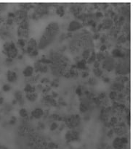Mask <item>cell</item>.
Listing matches in <instances>:
<instances>
[{
	"instance_id": "1",
	"label": "cell",
	"mask_w": 133,
	"mask_h": 149,
	"mask_svg": "<svg viewBox=\"0 0 133 149\" xmlns=\"http://www.w3.org/2000/svg\"><path fill=\"white\" fill-rule=\"evenodd\" d=\"M93 39L89 31L84 29L73 33L68 44V49L71 53L79 55V53H82L83 50L87 49L93 50Z\"/></svg>"
},
{
	"instance_id": "2",
	"label": "cell",
	"mask_w": 133,
	"mask_h": 149,
	"mask_svg": "<svg viewBox=\"0 0 133 149\" xmlns=\"http://www.w3.org/2000/svg\"><path fill=\"white\" fill-rule=\"evenodd\" d=\"M50 59V68L55 77L63 76L70 68V60L62 52H52L47 56Z\"/></svg>"
},
{
	"instance_id": "3",
	"label": "cell",
	"mask_w": 133,
	"mask_h": 149,
	"mask_svg": "<svg viewBox=\"0 0 133 149\" xmlns=\"http://www.w3.org/2000/svg\"><path fill=\"white\" fill-rule=\"evenodd\" d=\"M60 26L57 22H51L46 26L38 43L39 49H44L55 41L59 33Z\"/></svg>"
},
{
	"instance_id": "4",
	"label": "cell",
	"mask_w": 133,
	"mask_h": 149,
	"mask_svg": "<svg viewBox=\"0 0 133 149\" xmlns=\"http://www.w3.org/2000/svg\"><path fill=\"white\" fill-rule=\"evenodd\" d=\"M115 73L117 75H128L130 72V61L129 58H122L116 61L114 68Z\"/></svg>"
},
{
	"instance_id": "5",
	"label": "cell",
	"mask_w": 133,
	"mask_h": 149,
	"mask_svg": "<svg viewBox=\"0 0 133 149\" xmlns=\"http://www.w3.org/2000/svg\"><path fill=\"white\" fill-rule=\"evenodd\" d=\"M63 121L65 123V126L69 128L70 130L77 129L80 126L82 118L79 114H71L66 116L63 118Z\"/></svg>"
},
{
	"instance_id": "6",
	"label": "cell",
	"mask_w": 133,
	"mask_h": 149,
	"mask_svg": "<svg viewBox=\"0 0 133 149\" xmlns=\"http://www.w3.org/2000/svg\"><path fill=\"white\" fill-rule=\"evenodd\" d=\"M3 52L7 56V58L13 59L15 58L18 54V49L15 44L13 41H7L3 46Z\"/></svg>"
},
{
	"instance_id": "7",
	"label": "cell",
	"mask_w": 133,
	"mask_h": 149,
	"mask_svg": "<svg viewBox=\"0 0 133 149\" xmlns=\"http://www.w3.org/2000/svg\"><path fill=\"white\" fill-rule=\"evenodd\" d=\"M116 59L111 56V55L108 54L105 57V59L102 61V63H101V66L103 69L108 72H111L114 70L115 66H116Z\"/></svg>"
},
{
	"instance_id": "8",
	"label": "cell",
	"mask_w": 133,
	"mask_h": 149,
	"mask_svg": "<svg viewBox=\"0 0 133 149\" xmlns=\"http://www.w3.org/2000/svg\"><path fill=\"white\" fill-rule=\"evenodd\" d=\"M128 127L129 126H127L126 122L120 121L114 127H113L112 130L113 133L116 134L117 136H125V135L128 132Z\"/></svg>"
},
{
	"instance_id": "9",
	"label": "cell",
	"mask_w": 133,
	"mask_h": 149,
	"mask_svg": "<svg viewBox=\"0 0 133 149\" xmlns=\"http://www.w3.org/2000/svg\"><path fill=\"white\" fill-rule=\"evenodd\" d=\"M34 132H35V130L33 127H31V125L28 124V123H22V124L18 128V135L23 138H26Z\"/></svg>"
},
{
	"instance_id": "10",
	"label": "cell",
	"mask_w": 133,
	"mask_h": 149,
	"mask_svg": "<svg viewBox=\"0 0 133 149\" xmlns=\"http://www.w3.org/2000/svg\"><path fill=\"white\" fill-rule=\"evenodd\" d=\"M129 143V139L126 136H117L112 142V147L113 149H125Z\"/></svg>"
},
{
	"instance_id": "11",
	"label": "cell",
	"mask_w": 133,
	"mask_h": 149,
	"mask_svg": "<svg viewBox=\"0 0 133 149\" xmlns=\"http://www.w3.org/2000/svg\"><path fill=\"white\" fill-rule=\"evenodd\" d=\"M34 72L37 74L46 73V72H48L49 70L48 65L42 63V62H39V60L37 61V62L34 63Z\"/></svg>"
},
{
	"instance_id": "12",
	"label": "cell",
	"mask_w": 133,
	"mask_h": 149,
	"mask_svg": "<svg viewBox=\"0 0 133 149\" xmlns=\"http://www.w3.org/2000/svg\"><path fill=\"white\" fill-rule=\"evenodd\" d=\"M15 17L13 20L15 23H19L20 21H22L23 20H24L25 18H26L28 17V13L26 10H23V9H20V10H16L14 13Z\"/></svg>"
},
{
	"instance_id": "13",
	"label": "cell",
	"mask_w": 133,
	"mask_h": 149,
	"mask_svg": "<svg viewBox=\"0 0 133 149\" xmlns=\"http://www.w3.org/2000/svg\"><path fill=\"white\" fill-rule=\"evenodd\" d=\"M82 27H83V24L81 23L80 20H74L70 22L69 25L67 28V31L71 33L76 32V31H78L80 29H82Z\"/></svg>"
},
{
	"instance_id": "14",
	"label": "cell",
	"mask_w": 133,
	"mask_h": 149,
	"mask_svg": "<svg viewBox=\"0 0 133 149\" xmlns=\"http://www.w3.org/2000/svg\"><path fill=\"white\" fill-rule=\"evenodd\" d=\"M38 49V43L37 41L34 38H31L28 40V41H27L26 44V47L25 49V51L28 54H30L33 51Z\"/></svg>"
},
{
	"instance_id": "15",
	"label": "cell",
	"mask_w": 133,
	"mask_h": 149,
	"mask_svg": "<svg viewBox=\"0 0 133 149\" xmlns=\"http://www.w3.org/2000/svg\"><path fill=\"white\" fill-rule=\"evenodd\" d=\"M42 102L45 106H49V107H56L57 101L55 99H54L51 95L46 94L42 99Z\"/></svg>"
},
{
	"instance_id": "16",
	"label": "cell",
	"mask_w": 133,
	"mask_h": 149,
	"mask_svg": "<svg viewBox=\"0 0 133 149\" xmlns=\"http://www.w3.org/2000/svg\"><path fill=\"white\" fill-rule=\"evenodd\" d=\"M110 88L111 91H114L116 92H123L124 90H125V84L114 80L111 83Z\"/></svg>"
},
{
	"instance_id": "17",
	"label": "cell",
	"mask_w": 133,
	"mask_h": 149,
	"mask_svg": "<svg viewBox=\"0 0 133 149\" xmlns=\"http://www.w3.org/2000/svg\"><path fill=\"white\" fill-rule=\"evenodd\" d=\"M43 115H44V110L39 107L34 109L31 113V118L36 119V120L42 118V117H43Z\"/></svg>"
},
{
	"instance_id": "18",
	"label": "cell",
	"mask_w": 133,
	"mask_h": 149,
	"mask_svg": "<svg viewBox=\"0 0 133 149\" xmlns=\"http://www.w3.org/2000/svg\"><path fill=\"white\" fill-rule=\"evenodd\" d=\"M101 24L102 25V29L109 30L113 25V21L110 17H106L103 20Z\"/></svg>"
},
{
	"instance_id": "19",
	"label": "cell",
	"mask_w": 133,
	"mask_h": 149,
	"mask_svg": "<svg viewBox=\"0 0 133 149\" xmlns=\"http://www.w3.org/2000/svg\"><path fill=\"white\" fill-rule=\"evenodd\" d=\"M7 80L9 83H15L18 80V74L16 72L13 70H8L7 72Z\"/></svg>"
},
{
	"instance_id": "20",
	"label": "cell",
	"mask_w": 133,
	"mask_h": 149,
	"mask_svg": "<svg viewBox=\"0 0 133 149\" xmlns=\"http://www.w3.org/2000/svg\"><path fill=\"white\" fill-rule=\"evenodd\" d=\"M14 96L15 99L17 101V102L20 105H23V104H24V98H23V94H22L21 91H16L14 93Z\"/></svg>"
},
{
	"instance_id": "21",
	"label": "cell",
	"mask_w": 133,
	"mask_h": 149,
	"mask_svg": "<svg viewBox=\"0 0 133 149\" xmlns=\"http://www.w3.org/2000/svg\"><path fill=\"white\" fill-rule=\"evenodd\" d=\"M34 67L31 65H28L25 68V69L23 71V74L26 77H29L34 74Z\"/></svg>"
},
{
	"instance_id": "22",
	"label": "cell",
	"mask_w": 133,
	"mask_h": 149,
	"mask_svg": "<svg viewBox=\"0 0 133 149\" xmlns=\"http://www.w3.org/2000/svg\"><path fill=\"white\" fill-rule=\"evenodd\" d=\"M75 65L76 69L77 70H88V68L87 67L86 60H84V59H82L81 60L77 62Z\"/></svg>"
},
{
	"instance_id": "23",
	"label": "cell",
	"mask_w": 133,
	"mask_h": 149,
	"mask_svg": "<svg viewBox=\"0 0 133 149\" xmlns=\"http://www.w3.org/2000/svg\"><path fill=\"white\" fill-rule=\"evenodd\" d=\"M18 36L20 37V38H28L29 36V29H21V28H18Z\"/></svg>"
},
{
	"instance_id": "24",
	"label": "cell",
	"mask_w": 133,
	"mask_h": 149,
	"mask_svg": "<svg viewBox=\"0 0 133 149\" xmlns=\"http://www.w3.org/2000/svg\"><path fill=\"white\" fill-rule=\"evenodd\" d=\"M39 77H40V74H33L32 76L29 77H27L26 79V83L28 84H31V85H34V83H37L38 82V80H39Z\"/></svg>"
},
{
	"instance_id": "25",
	"label": "cell",
	"mask_w": 133,
	"mask_h": 149,
	"mask_svg": "<svg viewBox=\"0 0 133 149\" xmlns=\"http://www.w3.org/2000/svg\"><path fill=\"white\" fill-rule=\"evenodd\" d=\"M115 80L124 83V84H126L127 83L129 82V78L128 75H117L115 78Z\"/></svg>"
},
{
	"instance_id": "26",
	"label": "cell",
	"mask_w": 133,
	"mask_h": 149,
	"mask_svg": "<svg viewBox=\"0 0 133 149\" xmlns=\"http://www.w3.org/2000/svg\"><path fill=\"white\" fill-rule=\"evenodd\" d=\"M26 98L28 101H30V102H34V101L37 99V98H38V93H37V92L26 93Z\"/></svg>"
},
{
	"instance_id": "27",
	"label": "cell",
	"mask_w": 133,
	"mask_h": 149,
	"mask_svg": "<svg viewBox=\"0 0 133 149\" xmlns=\"http://www.w3.org/2000/svg\"><path fill=\"white\" fill-rule=\"evenodd\" d=\"M24 92L26 93H34L36 92V88L34 85L31 84H28L26 83V86H25L24 89H23Z\"/></svg>"
},
{
	"instance_id": "28",
	"label": "cell",
	"mask_w": 133,
	"mask_h": 149,
	"mask_svg": "<svg viewBox=\"0 0 133 149\" xmlns=\"http://www.w3.org/2000/svg\"><path fill=\"white\" fill-rule=\"evenodd\" d=\"M108 54V53L107 54L106 52H101V51H100V52H98V53H96V60L98 61V62H101L104 59H105V57Z\"/></svg>"
},
{
	"instance_id": "29",
	"label": "cell",
	"mask_w": 133,
	"mask_h": 149,
	"mask_svg": "<svg viewBox=\"0 0 133 149\" xmlns=\"http://www.w3.org/2000/svg\"><path fill=\"white\" fill-rule=\"evenodd\" d=\"M92 51L94 50H91V49H84L83 50L82 52V53H81V56H82V59H84V60L87 61V59L89 58V56H90L91 53H92Z\"/></svg>"
},
{
	"instance_id": "30",
	"label": "cell",
	"mask_w": 133,
	"mask_h": 149,
	"mask_svg": "<svg viewBox=\"0 0 133 149\" xmlns=\"http://www.w3.org/2000/svg\"><path fill=\"white\" fill-rule=\"evenodd\" d=\"M96 61V53H95L94 51H92V53H91L90 56H89L87 59L86 62L87 64H92Z\"/></svg>"
},
{
	"instance_id": "31",
	"label": "cell",
	"mask_w": 133,
	"mask_h": 149,
	"mask_svg": "<svg viewBox=\"0 0 133 149\" xmlns=\"http://www.w3.org/2000/svg\"><path fill=\"white\" fill-rule=\"evenodd\" d=\"M93 73L95 74V76H96L97 77H103V70L101 68H94L93 69Z\"/></svg>"
},
{
	"instance_id": "32",
	"label": "cell",
	"mask_w": 133,
	"mask_h": 149,
	"mask_svg": "<svg viewBox=\"0 0 133 149\" xmlns=\"http://www.w3.org/2000/svg\"><path fill=\"white\" fill-rule=\"evenodd\" d=\"M117 94H118V92L114 91H110V93H109V94H108L109 100L112 101V102H113V101H116V97H117Z\"/></svg>"
},
{
	"instance_id": "33",
	"label": "cell",
	"mask_w": 133,
	"mask_h": 149,
	"mask_svg": "<svg viewBox=\"0 0 133 149\" xmlns=\"http://www.w3.org/2000/svg\"><path fill=\"white\" fill-rule=\"evenodd\" d=\"M56 13L59 15L60 16H63L65 13V10H64V7L63 5H59L56 9Z\"/></svg>"
},
{
	"instance_id": "34",
	"label": "cell",
	"mask_w": 133,
	"mask_h": 149,
	"mask_svg": "<svg viewBox=\"0 0 133 149\" xmlns=\"http://www.w3.org/2000/svg\"><path fill=\"white\" fill-rule=\"evenodd\" d=\"M19 115L22 117V118H26V117H28V111L26 109L22 108L19 110Z\"/></svg>"
},
{
	"instance_id": "35",
	"label": "cell",
	"mask_w": 133,
	"mask_h": 149,
	"mask_svg": "<svg viewBox=\"0 0 133 149\" xmlns=\"http://www.w3.org/2000/svg\"><path fill=\"white\" fill-rule=\"evenodd\" d=\"M27 44V41L26 39H25V38H19L18 40V46L20 47H21L22 49L24 48L25 47H26Z\"/></svg>"
},
{
	"instance_id": "36",
	"label": "cell",
	"mask_w": 133,
	"mask_h": 149,
	"mask_svg": "<svg viewBox=\"0 0 133 149\" xmlns=\"http://www.w3.org/2000/svg\"><path fill=\"white\" fill-rule=\"evenodd\" d=\"M88 85L91 86H94L97 84V79L95 77H90L87 81Z\"/></svg>"
},
{
	"instance_id": "37",
	"label": "cell",
	"mask_w": 133,
	"mask_h": 149,
	"mask_svg": "<svg viewBox=\"0 0 133 149\" xmlns=\"http://www.w3.org/2000/svg\"><path fill=\"white\" fill-rule=\"evenodd\" d=\"M50 90H51V88H50V86H48V85H46L45 86H44V87H43V89H42V92L46 95L47 93H48V92L50 91Z\"/></svg>"
},
{
	"instance_id": "38",
	"label": "cell",
	"mask_w": 133,
	"mask_h": 149,
	"mask_svg": "<svg viewBox=\"0 0 133 149\" xmlns=\"http://www.w3.org/2000/svg\"><path fill=\"white\" fill-rule=\"evenodd\" d=\"M58 123H55V122H53L50 126V130L51 131L55 130L58 129Z\"/></svg>"
},
{
	"instance_id": "39",
	"label": "cell",
	"mask_w": 133,
	"mask_h": 149,
	"mask_svg": "<svg viewBox=\"0 0 133 149\" xmlns=\"http://www.w3.org/2000/svg\"><path fill=\"white\" fill-rule=\"evenodd\" d=\"M50 86H52V87H58V86H59V80H58V79H54L53 80H52L51 82H50Z\"/></svg>"
},
{
	"instance_id": "40",
	"label": "cell",
	"mask_w": 133,
	"mask_h": 149,
	"mask_svg": "<svg viewBox=\"0 0 133 149\" xmlns=\"http://www.w3.org/2000/svg\"><path fill=\"white\" fill-rule=\"evenodd\" d=\"M2 90L4 92H8L11 90V86L10 84H4L2 86Z\"/></svg>"
},
{
	"instance_id": "41",
	"label": "cell",
	"mask_w": 133,
	"mask_h": 149,
	"mask_svg": "<svg viewBox=\"0 0 133 149\" xmlns=\"http://www.w3.org/2000/svg\"><path fill=\"white\" fill-rule=\"evenodd\" d=\"M94 15H95V18H101V17H103V13L100 11V10H98V11H96Z\"/></svg>"
},
{
	"instance_id": "42",
	"label": "cell",
	"mask_w": 133,
	"mask_h": 149,
	"mask_svg": "<svg viewBox=\"0 0 133 149\" xmlns=\"http://www.w3.org/2000/svg\"><path fill=\"white\" fill-rule=\"evenodd\" d=\"M81 74H82V77L83 78H85V77H88L89 75V72L87 70H82V72H81Z\"/></svg>"
},
{
	"instance_id": "43",
	"label": "cell",
	"mask_w": 133,
	"mask_h": 149,
	"mask_svg": "<svg viewBox=\"0 0 133 149\" xmlns=\"http://www.w3.org/2000/svg\"><path fill=\"white\" fill-rule=\"evenodd\" d=\"M43 87H44V86H43V85L42 84V83L37 84V86H35L36 92H37V91H42V89H43Z\"/></svg>"
},
{
	"instance_id": "44",
	"label": "cell",
	"mask_w": 133,
	"mask_h": 149,
	"mask_svg": "<svg viewBox=\"0 0 133 149\" xmlns=\"http://www.w3.org/2000/svg\"><path fill=\"white\" fill-rule=\"evenodd\" d=\"M50 83V79L47 78V77H43L41 80V83L42 84H48V83Z\"/></svg>"
},
{
	"instance_id": "45",
	"label": "cell",
	"mask_w": 133,
	"mask_h": 149,
	"mask_svg": "<svg viewBox=\"0 0 133 149\" xmlns=\"http://www.w3.org/2000/svg\"><path fill=\"white\" fill-rule=\"evenodd\" d=\"M38 54H39V52H38V49H35L34 51H33V52L28 55H29L30 56H37Z\"/></svg>"
},
{
	"instance_id": "46",
	"label": "cell",
	"mask_w": 133,
	"mask_h": 149,
	"mask_svg": "<svg viewBox=\"0 0 133 149\" xmlns=\"http://www.w3.org/2000/svg\"><path fill=\"white\" fill-rule=\"evenodd\" d=\"M44 126H45V125L43 122H39L38 123V129H44Z\"/></svg>"
},
{
	"instance_id": "47",
	"label": "cell",
	"mask_w": 133,
	"mask_h": 149,
	"mask_svg": "<svg viewBox=\"0 0 133 149\" xmlns=\"http://www.w3.org/2000/svg\"><path fill=\"white\" fill-rule=\"evenodd\" d=\"M93 67L94 68H98L101 67V62H98V61H95V62L93 63Z\"/></svg>"
},
{
	"instance_id": "48",
	"label": "cell",
	"mask_w": 133,
	"mask_h": 149,
	"mask_svg": "<svg viewBox=\"0 0 133 149\" xmlns=\"http://www.w3.org/2000/svg\"><path fill=\"white\" fill-rule=\"evenodd\" d=\"M100 36H101V34L98 33H95L94 34L93 36H92V39L93 40H97V39H99Z\"/></svg>"
},
{
	"instance_id": "49",
	"label": "cell",
	"mask_w": 133,
	"mask_h": 149,
	"mask_svg": "<svg viewBox=\"0 0 133 149\" xmlns=\"http://www.w3.org/2000/svg\"><path fill=\"white\" fill-rule=\"evenodd\" d=\"M107 49V46L106 45V44H102V45L101 46V47H100V50H101V52H106Z\"/></svg>"
},
{
	"instance_id": "50",
	"label": "cell",
	"mask_w": 133,
	"mask_h": 149,
	"mask_svg": "<svg viewBox=\"0 0 133 149\" xmlns=\"http://www.w3.org/2000/svg\"><path fill=\"white\" fill-rule=\"evenodd\" d=\"M15 121H16V118L15 117H13L11 119H10V120L9 121V124L10 125H14L15 123Z\"/></svg>"
},
{
	"instance_id": "51",
	"label": "cell",
	"mask_w": 133,
	"mask_h": 149,
	"mask_svg": "<svg viewBox=\"0 0 133 149\" xmlns=\"http://www.w3.org/2000/svg\"><path fill=\"white\" fill-rule=\"evenodd\" d=\"M113 135H114V133H113V130H110L108 131V132L107 135L108 137H109V138H112V137L113 136Z\"/></svg>"
},
{
	"instance_id": "52",
	"label": "cell",
	"mask_w": 133,
	"mask_h": 149,
	"mask_svg": "<svg viewBox=\"0 0 133 149\" xmlns=\"http://www.w3.org/2000/svg\"><path fill=\"white\" fill-rule=\"evenodd\" d=\"M103 82L104 83H110V78H109L108 77H107V76H105V77H103Z\"/></svg>"
},
{
	"instance_id": "53",
	"label": "cell",
	"mask_w": 133,
	"mask_h": 149,
	"mask_svg": "<svg viewBox=\"0 0 133 149\" xmlns=\"http://www.w3.org/2000/svg\"><path fill=\"white\" fill-rule=\"evenodd\" d=\"M5 7H6L5 4H2V3H0V13H1L2 10H4Z\"/></svg>"
},
{
	"instance_id": "54",
	"label": "cell",
	"mask_w": 133,
	"mask_h": 149,
	"mask_svg": "<svg viewBox=\"0 0 133 149\" xmlns=\"http://www.w3.org/2000/svg\"><path fill=\"white\" fill-rule=\"evenodd\" d=\"M0 149H8V148H7V147L4 146L0 145Z\"/></svg>"
},
{
	"instance_id": "55",
	"label": "cell",
	"mask_w": 133,
	"mask_h": 149,
	"mask_svg": "<svg viewBox=\"0 0 133 149\" xmlns=\"http://www.w3.org/2000/svg\"><path fill=\"white\" fill-rule=\"evenodd\" d=\"M4 102V99L2 97H0V104H2Z\"/></svg>"
},
{
	"instance_id": "56",
	"label": "cell",
	"mask_w": 133,
	"mask_h": 149,
	"mask_svg": "<svg viewBox=\"0 0 133 149\" xmlns=\"http://www.w3.org/2000/svg\"><path fill=\"white\" fill-rule=\"evenodd\" d=\"M125 149H127V148H125Z\"/></svg>"
},
{
	"instance_id": "57",
	"label": "cell",
	"mask_w": 133,
	"mask_h": 149,
	"mask_svg": "<svg viewBox=\"0 0 133 149\" xmlns=\"http://www.w3.org/2000/svg\"><path fill=\"white\" fill-rule=\"evenodd\" d=\"M99 149H101V148H99Z\"/></svg>"
}]
</instances>
